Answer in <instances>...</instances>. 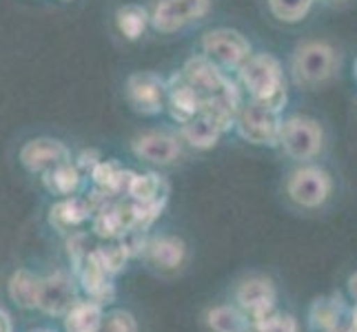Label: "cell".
I'll return each mask as SVG.
<instances>
[{
	"label": "cell",
	"instance_id": "12",
	"mask_svg": "<svg viewBox=\"0 0 357 332\" xmlns=\"http://www.w3.org/2000/svg\"><path fill=\"white\" fill-rule=\"evenodd\" d=\"M22 164L29 171H45L54 168L58 164L67 162L69 151L65 144H60L58 140H31L20 153Z\"/></svg>",
	"mask_w": 357,
	"mask_h": 332
},
{
	"label": "cell",
	"instance_id": "20",
	"mask_svg": "<svg viewBox=\"0 0 357 332\" xmlns=\"http://www.w3.org/2000/svg\"><path fill=\"white\" fill-rule=\"evenodd\" d=\"M340 301V299H337ZM335 299H317L311 313V326L317 332H335L342 319L344 306Z\"/></svg>",
	"mask_w": 357,
	"mask_h": 332
},
{
	"label": "cell",
	"instance_id": "14",
	"mask_svg": "<svg viewBox=\"0 0 357 332\" xmlns=\"http://www.w3.org/2000/svg\"><path fill=\"white\" fill-rule=\"evenodd\" d=\"M182 133H184V138H187L193 146H198V149H208V146H213L218 142L222 129H220L208 116L195 113L191 120L184 122Z\"/></svg>",
	"mask_w": 357,
	"mask_h": 332
},
{
	"label": "cell",
	"instance_id": "25",
	"mask_svg": "<svg viewBox=\"0 0 357 332\" xmlns=\"http://www.w3.org/2000/svg\"><path fill=\"white\" fill-rule=\"evenodd\" d=\"M84 208L78 200H71V202H63L58 204L56 208H52V224H56L58 228H69V226H76L84 219Z\"/></svg>",
	"mask_w": 357,
	"mask_h": 332
},
{
	"label": "cell",
	"instance_id": "13",
	"mask_svg": "<svg viewBox=\"0 0 357 332\" xmlns=\"http://www.w3.org/2000/svg\"><path fill=\"white\" fill-rule=\"evenodd\" d=\"M133 151L138 157L153 164H169L180 155V144L167 133H146L133 142Z\"/></svg>",
	"mask_w": 357,
	"mask_h": 332
},
{
	"label": "cell",
	"instance_id": "7",
	"mask_svg": "<svg viewBox=\"0 0 357 332\" xmlns=\"http://www.w3.org/2000/svg\"><path fill=\"white\" fill-rule=\"evenodd\" d=\"M211 0H160L153 11V27L158 31H178L189 22L202 18Z\"/></svg>",
	"mask_w": 357,
	"mask_h": 332
},
{
	"label": "cell",
	"instance_id": "2",
	"mask_svg": "<svg viewBox=\"0 0 357 332\" xmlns=\"http://www.w3.org/2000/svg\"><path fill=\"white\" fill-rule=\"evenodd\" d=\"M238 71L244 91L251 95V102L282 111L287 104V76L275 56L251 54Z\"/></svg>",
	"mask_w": 357,
	"mask_h": 332
},
{
	"label": "cell",
	"instance_id": "31",
	"mask_svg": "<svg viewBox=\"0 0 357 332\" xmlns=\"http://www.w3.org/2000/svg\"><path fill=\"white\" fill-rule=\"evenodd\" d=\"M0 332H9V324H7V319H5L3 313H0Z\"/></svg>",
	"mask_w": 357,
	"mask_h": 332
},
{
	"label": "cell",
	"instance_id": "28",
	"mask_svg": "<svg viewBox=\"0 0 357 332\" xmlns=\"http://www.w3.org/2000/svg\"><path fill=\"white\" fill-rule=\"evenodd\" d=\"M105 332H138V326H135L133 317L129 313H112L105 322Z\"/></svg>",
	"mask_w": 357,
	"mask_h": 332
},
{
	"label": "cell",
	"instance_id": "21",
	"mask_svg": "<svg viewBox=\"0 0 357 332\" xmlns=\"http://www.w3.org/2000/svg\"><path fill=\"white\" fill-rule=\"evenodd\" d=\"M208 326L215 332H246L249 328L244 315L236 308H229V306H220V308L208 313Z\"/></svg>",
	"mask_w": 357,
	"mask_h": 332
},
{
	"label": "cell",
	"instance_id": "1",
	"mask_svg": "<svg viewBox=\"0 0 357 332\" xmlns=\"http://www.w3.org/2000/svg\"><path fill=\"white\" fill-rule=\"evenodd\" d=\"M342 56L328 40H302L291 54V78L298 87L317 89L331 82L340 71Z\"/></svg>",
	"mask_w": 357,
	"mask_h": 332
},
{
	"label": "cell",
	"instance_id": "30",
	"mask_svg": "<svg viewBox=\"0 0 357 332\" xmlns=\"http://www.w3.org/2000/svg\"><path fill=\"white\" fill-rule=\"evenodd\" d=\"M317 3H324V5H333V7H337V5L349 3V0H317Z\"/></svg>",
	"mask_w": 357,
	"mask_h": 332
},
{
	"label": "cell",
	"instance_id": "17",
	"mask_svg": "<svg viewBox=\"0 0 357 332\" xmlns=\"http://www.w3.org/2000/svg\"><path fill=\"white\" fill-rule=\"evenodd\" d=\"M169 97H171V106H174V116L180 122H187L195 113H200V106H202L200 95L189 87L184 78H180L178 84L171 87V95Z\"/></svg>",
	"mask_w": 357,
	"mask_h": 332
},
{
	"label": "cell",
	"instance_id": "22",
	"mask_svg": "<svg viewBox=\"0 0 357 332\" xmlns=\"http://www.w3.org/2000/svg\"><path fill=\"white\" fill-rule=\"evenodd\" d=\"M118 27L127 38H138L146 27V11L138 5H127L118 11Z\"/></svg>",
	"mask_w": 357,
	"mask_h": 332
},
{
	"label": "cell",
	"instance_id": "26",
	"mask_svg": "<svg viewBox=\"0 0 357 332\" xmlns=\"http://www.w3.org/2000/svg\"><path fill=\"white\" fill-rule=\"evenodd\" d=\"M257 332H298V322L291 315H273L268 313L260 319H255Z\"/></svg>",
	"mask_w": 357,
	"mask_h": 332
},
{
	"label": "cell",
	"instance_id": "11",
	"mask_svg": "<svg viewBox=\"0 0 357 332\" xmlns=\"http://www.w3.org/2000/svg\"><path fill=\"white\" fill-rule=\"evenodd\" d=\"M238 301L242 308L253 319H260L268 313H273L275 290L268 279H249L238 288Z\"/></svg>",
	"mask_w": 357,
	"mask_h": 332
},
{
	"label": "cell",
	"instance_id": "32",
	"mask_svg": "<svg viewBox=\"0 0 357 332\" xmlns=\"http://www.w3.org/2000/svg\"><path fill=\"white\" fill-rule=\"evenodd\" d=\"M353 326H355V330H357V306H355V313H353Z\"/></svg>",
	"mask_w": 357,
	"mask_h": 332
},
{
	"label": "cell",
	"instance_id": "3",
	"mask_svg": "<svg viewBox=\"0 0 357 332\" xmlns=\"http://www.w3.org/2000/svg\"><path fill=\"white\" fill-rule=\"evenodd\" d=\"M275 146H280L284 155L295 162L309 164L322 155L326 146V131L317 118L293 113L289 118H282Z\"/></svg>",
	"mask_w": 357,
	"mask_h": 332
},
{
	"label": "cell",
	"instance_id": "4",
	"mask_svg": "<svg viewBox=\"0 0 357 332\" xmlns=\"http://www.w3.org/2000/svg\"><path fill=\"white\" fill-rule=\"evenodd\" d=\"M284 189L293 204L306 211H315V208H322L333 195V177L326 168L309 162L291 171Z\"/></svg>",
	"mask_w": 357,
	"mask_h": 332
},
{
	"label": "cell",
	"instance_id": "16",
	"mask_svg": "<svg viewBox=\"0 0 357 332\" xmlns=\"http://www.w3.org/2000/svg\"><path fill=\"white\" fill-rule=\"evenodd\" d=\"M271 16L284 24H298L309 18L317 0H266Z\"/></svg>",
	"mask_w": 357,
	"mask_h": 332
},
{
	"label": "cell",
	"instance_id": "23",
	"mask_svg": "<svg viewBox=\"0 0 357 332\" xmlns=\"http://www.w3.org/2000/svg\"><path fill=\"white\" fill-rule=\"evenodd\" d=\"M129 193L138 200L142 206L149 204H160L158 195H160V180L155 175H133L129 184Z\"/></svg>",
	"mask_w": 357,
	"mask_h": 332
},
{
	"label": "cell",
	"instance_id": "27",
	"mask_svg": "<svg viewBox=\"0 0 357 332\" xmlns=\"http://www.w3.org/2000/svg\"><path fill=\"white\" fill-rule=\"evenodd\" d=\"M96 255H98V260H100V264L107 273H118V270L127 262L129 248L127 246H109V248L96 251Z\"/></svg>",
	"mask_w": 357,
	"mask_h": 332
},
{
	"label": "cell",
	"instance_id": "19",
	"mask_svg": "<svg viewBox=\"0 0 357 332\" xmlns=\"http://www.w3.org/2000/svg\"><path fill=\"white\" fill-rule=\"evenodd\" d=\"M38 286H40V281L31 273H27V270H18L9 281V294L16 303L22 306V308H36V301H38Z\"/></svg>",
	"mask_w": 357,
	"mask_h": 332
},
{
	"label": "cell",
	"instance_id": "5",
	"mask_svg": "<svg viewBox=\"0 0 357 332\" xmlns=\"http://www.w3.org/2000/svg\"><path fill=\"white\" fill-rule=\"evenodd\" d=\"M233 125L246 142L275 146L282 125V111L260 102H249L240 106Z\"/></svg>",
	"mask_w": 357,
	"mask_h": 332
},
{
	"label": "cell",
	"instance_id": "9",
	"mask_svg": "<svg viewBox=\"0 0 357 332\" xmlns=\"http://www.w3.org/2000/svg\"><path fill=\"white\" fill-rule=\"evenodd\" d=\"M40 310L47 315H60L69 310L73 306V286L71 279L63 273L52 275L40 281L38 286V301H36Z\"/></svg>",
	"mask_w": 357,
	"mask_h": 332
},
{
	"label": "cell",
	"instance_id": "24",
	"mask_svg": "<svg viewBox=\"0 0 357 332\" xmlns=\"http://www.w3.org/2000/svg\"><path fill=\"white\" fill-rule=\"evenodd\" d=\"M47 182H49V187H52L56 193L67 195L71 191H76L78 182H80V173H78L76 166L63 162V164L54 166V171L49 173V180Z\"/></svg>",
	"mask_w": 357,
	"mask_h": 332
},
{
	"label": "cell",
	"instance_id": "8",
	"mask_svg": "<svg viewBox=\"0 0 357 332\" xmlns=\"http://www.w3.org/2000/svg\"><path fill=\"white\" fill-rule=\"evenodd\" d=\"M182 78L187 80L189 87L200 95V100H208V97L222 93L231 84L222 76V71H220L211 60L204 58V56L189 60L187 67H184Z\"/></svg>",
	"mask_w": 357,
	"mask_h": 332
},
{
	"label": "cell",
	"instance_id": "15",
	"mask_svg": "<svg viewBox=\"0 0 357 332\" xmlns=\"http://www.w3.org/2000/svg\"><path fill=\"white\" fill-rule=\"evenodd\" d=\"M102 326V315L98 303H73L67 319H65V328L67 332H98Z\"/></svg>",
	"mask_w": 357,
	"mask_h": 332
},
{
	"label": "cell",
	"instance_id": "18",
	"mask_svg": "<svg viewBox=\"0 0 357 332\" xmlns=\"http://www.w3.org/2000/svg\"><path fill=\"white\" fill-rule=\"evenodd\" d=\"M184 257V244L176 237H162L149 244V260L160 268H178Z\"/></svg>",
	"mask_w": 357,
	"mask_h": 332
},
{
	"label": "cell",
	"instance_id": "10",
	"mask_svg": "<svg viewBox=\"0 0 357 332\" xmlns=\"http://www.w3.org/2000/svg\"><path fill=\"white\" fill-rule=\"evenodd\" d=\"M129 100L131 104L142 111V113H158L162 109V97H165V87L155 76L151 73H140L133 76L127 84Z\"/></svg>",
	"mask_w": 357,
	"mask_h": 332
},
{
	"label": "cell",
	"instance_id": "33",
	"mask_svg": "<svg viewBox=\"0 0 357 332\" xmlns=\"http://www.w3.org/2000/svg\"><path fill=\"white\" fill-rule=\"evenodd\" d=\"M36 332H47V330H36Z\"/></svg>",
	"mask_w": 357,
	"mask_h": 332
},
{
	"label": "cell",
	"instance_id": "29",
	"mask_svg": "<svg viewBox=\"0 0 357 332\" xmlns=\"http://www.w3.org/2000/svg\"><path fill=\"white\" fill-rule=\"evenodd\" d=\"M349 284H351V294H353V299L357 301V273L351 277V281H349Z\"/></svg>",
	"mask_w": 357,
	"mask_h": 332
},
{
	"label": "cell",
	"instance_id": "6",
	"mask_svg": "<svg viewBox=\"0 0 357 332\" xmlns=\"http://www.w3.org/2000/svg\"><path fill=\"white\" fill-rule=\"evenodd\" d=\"M204 58H208L218 69H240L251 56V45L240 31L213 29L202 40Z\"/></svg>",
	"mask_w": 357,
	"mask_h": 332
}]
</instances>
